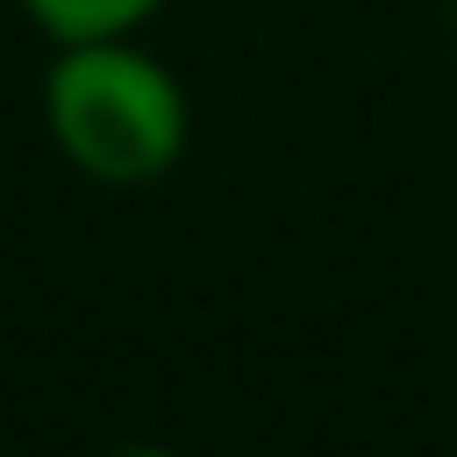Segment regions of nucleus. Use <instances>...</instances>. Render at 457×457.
<instances>
[{
  "label": "nucleus",
  "mask_w": 457,
  "mask_h": 457,
  "mask_svg": "<svg viewBox=\"0 0 457 457\" xmlns=\"http://www.w3.org/2000/svg\"><path fill=\"white\" fill-rule=\"evenodd\" d=\"M43 121L71 171L93 186H150L186 157L193 107L164 57L136 36L57 43L43 71Z\"/></svg>",
  "instance_id": "obj_1"
},
{
  "label": "nucleus",
  "mask_w": 457,
  "mask_h": 457,
  "mask_svg": "<svg viewBox=\"0 0 457 457\" xmlns=\"http://www.w3.org/2000/svg\"><path fill=\"white\" fill-rule=\"evenodd\" d=\"M50 43H100V36H136L150 29L171 0H14Z\"/></svg>",
  "instance_id": "obj_2"
},
{
  "label": "nucleus",
  "mask_w": 457,
  "mask_h": 457,
  "mask_svg": "<svg viewBox=\"0 0 457 457\" xmlns=\"http://www.w3.org/2000/svg\"><path fill=\"white\" fill-rule=\"evenodd\" d=\"M107 457H179V450H157V443H121V450H107Z\"/></svg>",
  "instance_id": "obj_3"
},
{
  "label": "nucleus",
  "mask_w": 457,
  "mask_h": 457,
  "mask_svg": "<svg viewBox=\"0 0 457 457\" xmlns=\"http://www.w3.org/2000/svg\"><path fill=\"white\" fill-rule=\"evenodd\" d=\"M450 29H457V0H450Z\"/></svg>",
  "instance_id": "obj_4"
}]
</instances>
